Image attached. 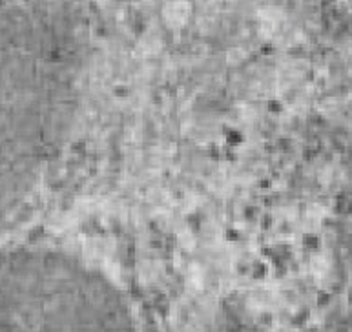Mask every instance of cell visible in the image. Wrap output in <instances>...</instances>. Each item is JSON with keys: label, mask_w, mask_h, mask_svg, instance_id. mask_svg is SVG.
<instances>
[{"label": "cell", "mask_w": 352, "mask_h": 332, "mask_svg": "<svg viewBox=\"0 0 352 332\" xmlns=\"http://www.w3.org/2000/svg\"><path fill=\"white\" fill-rule=\"evenodd\" d=\"M0 332H137L122 292L58 248L0 261Z\"/></svg>", "instance_id": "obj_1"}]
</instances>
